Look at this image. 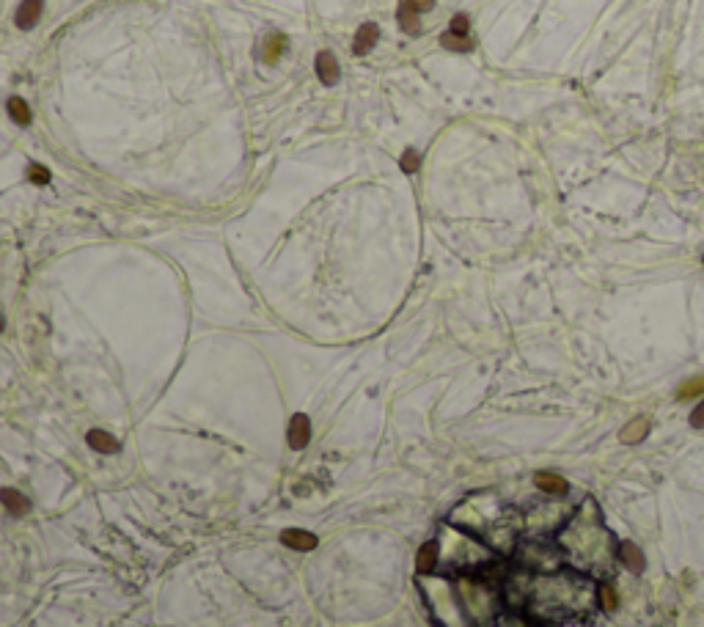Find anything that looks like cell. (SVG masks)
<instances>
[{"label":"cell","mask_w":704,"mask_h":627,"mask_svg":"<svg viewBox=\"0 0 704 627\" xmlns=\"http://www.w3.org/2000/svg\"><path fill=\"white\" fill-rule=\"evenodd\" d=\"M699 394H704V374L685 380V383L677 388V399H693V397H699Z\"/></svg>","instance_id":"cell-16"},{"label":"cell","mask_w":704,"mask_h":627,"mask_svg":"<svg viewBox=\"0 0 704 627\" xmlns=\"http://www.w3.org/2000/svg\"><path fill=\"white\" fill-rule=\"evenodd\" d=\"M0 501H3V507H6L11 515H25V512L31 509V501H28L25 495H20L17 490H8V487L0 490Z\"/></svg>","instance_id":"cell-10"},{"label":"cell","mask_w":704,"mask_h":627,"mask_svg":"<svg viewBox=\"0 0 704 627\" xmlns=\"http://www.w3.org/2000/svg\"><path fill=\"white\" fill-rule=\"evenodd\" d=\"M592 591L586 584L570 581V578H551V581H539L534 589V605H548L553 602V608H564V611H575V608H589L592 605Z\"/></svg>","instance_id":"cell-1"},{"label":"cell","mask_w":704,"mask_h":627,"mask_svg":"<svg viewBox=\"0 0 704 627\" xmlns=\"http://www.w3.org/2000/svg\"><path fill=\"white\" fill-rule=\"evenodd\" d=\"M287 50V36L284 34H272V36L264 39V53H261V58H264V64H275L278 58H281V53Z\"/></svg>","instance_id":"cell-12"},{"label":"cell","mask_w":704,"mask_h":627,"mask_svg":"<svg viewBox=\"0 0 704 627\" xmlns=\"http://www.w3.org/2000/svg\"><path fill=\"white\" fill-rule=\"evenodd\" d=\"M402 3L410 6L413 11H418V14H421V11H429V8L435 6V0H402Z\"/></svg>","instance_id":"cell-22"},{"label":"cell","mask_w":704,"mask_h":627,"mask_svg":"<svg viewBox=\"0 0 704 627\" xmlns=\"http://www.w3.org/2000/svg\"><path fill=\"white\" fill-rule=\"evenodd\" d=\"M380 41V25L377 22H364L355 34V44H352V53L355 55H366L371 53V47Z\"/></svg>","instance_id":"cell-5"},{"label":"cell","mask_w":704,"mask_h":627,"mask_svg":"<svg viewBox=\"0 0 704 627\" xmlns=\"http://www.w3.org/2000/svg\"><path fill=\"white\" fill-rule=\"evenodd\" d=\"M28 179H31L34 185H47V182H50V171H47L44 165L34 163V165H28Z\"/></svg>","instance_id":"cell-19"},{"label":"cell","mask_w":704,"mask_h":627,"mask_svg":"<svg viewBox=\"0 0 704 627\" xmlns=\"http://www.w3.org/2000/svg\"><path fill=\"white\" fill-rule=\"evenodd\" d=\"M534 484H537L545 495H567V492H570L567 479H561L558 474H537Z\"/></svg>","instance_id":"cell-8"},{"label":"cell","mask_w":704,"mask_h":627,"mask_svg":"<svg viewBox=\"0 0 704 627\" xmlns=\"http://www.w3.org/2000/svg\"><path fill=\"white\" fill-rule=\"evenodd\" d=\"M691 427H696V429H704V402H702V405L693 407V413H691Z\"/></svg>","instance_id":"cell-23"},{"label":"cell","mask_w":704,"mask_h":627,"mask_svg":"<svg viewBox=\"0 0 704 627\" xmlns=\"http://www.w3.org/2000/svg\"><path fill=\"white\" fill-rule=\"evenodd\" d=\"M317 77H319V83L328 85V88L338 83L341 69H338V61H336V55L331 50H322V53L317 55Z\"/></svg>","instance_id":"cell-2"},{"label":"cell","mask_w":704,"mask_h":627,"mask_svg":"<svg viewBox=\"0 0 704 627\" xmlns=\"http://www.w3.org/2000/svg\"><path fill=\"white\" fill-rule=\"evenodd\" d=\"M41 6H44V0H22V3L17 6L14 22H17L20 31H31V28L36 25L39 17H41Z\"/></svg>","instance_id":"cell-3"},{"label":"cell","mask_w":704,"mask_h":627,"mask_svg":"<svg viewBox=\"0 0 704 627\" xmlns=\"http://www.w3.org/2000/svg\"><path fill=\"white\" fill-rule=\"evenodd\" d=\"M308 441H311V421H308V415L297 413L289 421V446L297 451V448H305Z\"/></svg>","instance_id":"cell-4"},{"label":"cell","mask_w":704,"mask_h":627,"mask_svg":"<svg viewBox=\"0 0 704 627\" xmlns=\"http://www.w3.org/2000/svg\"><path fill=\"white\" fill-rule=\"evenodd\" d=\"M399 165H402V171H405V174H415V171H418V165H421V157H418V151H415V149H408V151L402 154Z\"/></svg>","instance_id":"cell-18"},{"label":"cell","mask_w":704,"mask_h":627,"mask_svg":"<svg viewBox=\"0 0 704 627\" xmlns=\"http://www.w3.org/2000/svg\"><path fill=\"white\" fill-rule=\"evenodd\" d=\"M616 553H619V558L625 561V567L630 570V572H644V553L638 551V545L635 542H630V539H622L619 542V548H616Z\"/></svg>","instance_id":"cell-7"},{"label":"cell","mask_w":704,"mask_h":627,"mask_svg":"<svg viewBox=\"0 0 704 627\" xmlns=\"http://www.w3.org/2000/svg\"><path fill=\"white\" fill-rule=\"evenodd\" d=\"M8 116H11V121L20 124V127H28V124L34 121V113H31L28 102H25L22 97H11V99H8Z\"/></svg>","instance_id":"cell-11"},{"label":"cell","mask_w":704,"mask_h":627,"mask_svg":"<svg viewBox=\"0 0 704 627\" xmlns=\"http://www.w3.org/2000/svg\"><path fill=\"white\" fill-rule=\"evenodd\" d=\"M451 34L468 36V17H465V14H457V17L451 20Z\"/></svg>","instance_id":"cell-21"},{"label":"cell","mask_w":704,"mask_h":627,"mask_svg":"<svg viewBox=\"0 0 704 627\" xmlns=\"http://www.w3.org/2000/svg\"><path fill=\"white\" fill-rule=\"evenodd\" d=\"M0 331H3V317H0Z\"/></svg>","instance_id":"cell-24"},{"label":"cell","mask_w":704,"mask_h":627,"mask_svg":"<svg viewBox=\"0 0 704 627\" xmlns=\"http://www.w3.org/2000/svg\"><path fill=\"white\" fill-rule=\"evenodd\" d=\"M647 432H649V421L647 418H633L630 424L622 429V443H628V446H633V443H638V441H644L647 438Z\"/></svg>","instance_id":"cell-14"},{"label":"cell","mask_w":704,"mask_h":627,"mask_svg":"<svg viewBox=\"0 0 704 627\" xmlns=\"http://www.w3.org/2000/svg\"><path fill=\"white\" fill-rule=\"evenodd\" d=\"M281 542H284L287 548L303 551V553L317 548V537H314L311 531H303V528H287V531H281Z\"/></svg>","instance_id":"cell-6"},{"label":"cell","mask_w":704,"mask_h":627,"mask_svg":"<svg viewBox=\"0 0 704 627\" xmlns=\"http://www.w3.org/2000/svg\"><path fill=\"white\" fill-rule=\"evenodd\" d=\"M396 20H399V28L410 34V36H415L418 31H421V22H418V11H413L410 6L405 3H399V11H396Z\"/></svg>","instance_id":"cell-15"},{"label":"cell","mask_w":704,"mask_h":627,"mask_svg":"<svg viewBox=\"0 0 704 627\" xmlns=\"http://www.w3.org/2000/svg\"><path fill=\"white\" fill-rule=\"evenodd\" d=\"M600 600H602V605L608 608V611H614L616 608V591H614V586L611 584H600Z\"/></svg>","instance_id":"cell-20"},{"label":"cell","mask_w":704,"mask_h":627,"mask_svg":"<svg viewBox=\"0 0 704 627\" xmlns=\"http://www.w3.org/2000/svg\"><path fill=\"white\" fill-rule=\"evenodd\" d=\"M435 561H438V539H429L427 545H421L418 558H415V567H418V572H432Z\"/></svg>","instance_id":"cell-13"},{"label":"cell","mask_w":704,"mask_h":627,"mask_svg":"<svg viewBox=\"0 0 704 627\" xmlns=\"http://www.w3.org/2000/svg\"><path fill=\"white\" fill-rule=\"evenodd\" d=\"M441 44H443L446 50H454V53H468L474 47V41L468 36H460V34H451V31L441 36Z\"/></svg>","instance_id":"cell-17"},{"label":"cell","mask_w":704,"mask_h":627,"mask_svg":"<svg viewBox=\"0 0 704 627\" xmlns=\"http://www.w3.org/2000/svg\"><path fill=\"white\" fill-rule=\"evenodd\" d=\"M85 443H88L94 451H102V454H116V451H118V441L113 438L111 432H105V429H91V432L85 435Z\"/></svg>","instance_id":"cell-9"}]
</instances>
